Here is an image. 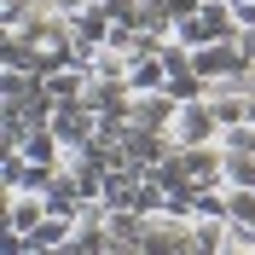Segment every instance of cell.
Here are the masks:
<instances>
[{
	"label": "cell",
	"mask_w": 255,
	"mask_h": 255,
	"mask_svg": "<svg viewBox=\"0 0 255 255\" xmlns=\"http://www.w3.org/2000/svg\"><path fill=\"white\" fill-rule=\"evenodd\" d=\"M168 41H180V47H203V41H215V35L203 29L197 12H186V17H174V35H168Z\"/></svg>",
	"instance_id": "obj_13"
},
{
	"label": "cell",
	"mask_w": 255,
	"mask_h": 255,
	"mask_svg": "<svg viewBox=\"0 0 255 255\" xmlns=\"http://www.w3.org/2000/svg\"><path fill=\"white\" fill-rule=\"evenodd\" d=\"M226 221L255 226V186H226Z\"/></svg>",
	"instance_id": "obj_11"
},
{
	"label": "cell",
	"mask_w": 255,
	"mask_h": 255,
	"mask_svg": "<svg viewBox=\"0 0 255 255\" xmlns=\"http://www.w3.org/2000/svg\"><path fill=\"white\" fill-rule=\"evenodd\" d=\"M70 238H76V221H70V215H47V221L23 238V255H70Z\"/></svg>",
	"instance_id": "obj_3"
},
{
	"label": "cell",
	"mask_w": 255,
	"mask_h": 255,
	"mask_svg": "<svg viewBox=\"0 0 255 255\" xmlns=\"http://www.w3.org/2000/svg\"><path fill=\"white\" fill-rule=\"evenodd\" d=\"M244 52H238V41H203V47H191V70L203 81H221V76H238L244 70Z\"/></svg>",
	"instance_id": "obj_2"
},
{
	"label": "cell",
	"mask_w": 255,
	"mask_h": 255,
	"mask_svg": "<svg viewBox=\"0 0 255 255\" xmlns=\"http://www.w3.org/2000/svg\"><path fill=\"white\" fill-rule=\"evenodd\" d=\"M168 133H174L180 151H186V145H209V139H221V116H215L209 99H186L174 111V128H168Z\"/></svg>",
	"instance_id": "obj_1"
},
{
	"label": "cell",
	"mask_w": 255,
	"mask_h": 255,
	"mask_svg": "<svg viewBox=\"0 0 255 255\" xmlns=\"http://www.w3.org/2000/svg\"><path fill=\"white\" fill-rule=\"evenodd\" d=\"M41 6H58V0H41Z\"/></svg>",
	"instance_id": "obj_18"
},
{
	"label": "cell",
	"mask_w": 255,
	"mask_h": 255,
	"mask_svg": "<svg viewBox=\"0 0 255 255\" xmlns=\"http://www.w3.org/2000/svg\"><path fill=\"white\" fill-rule=\"evenodd\" d=\"M197 255H226V221H203L197 215Z\"/></svg>",
	"instance_id": "obj_12"
},
{
	"label": "cell",
	"mask_w": 255,
	"mask_h": 255,
	"mask_svg": "<svg viewBox=\"0 0 255 255\" xmlns=\"http://www.w3.org/2000/svg\"><path fill=\"white\" fill-rule=\"evenodd\" d=\"M105 232H111V255H122V250L145 255V215H139V209H111Z\"/></svg>",
	"instance_id": "obj_7"
},
{
	"label": "cell",
	"mask_w": 255,
	"mask_h": 255,
	"mask_svg": "<svg viewBox=\"0 0 255 255\" xmlns=\"http://www.w3.org/2000/svg\"><path fill=\"white\" fill-rule=\"evenodd\" d=\"M87 76H93L87 64H64V70H47L41 81H47V93L64 105V99H81V93H87Z\"/></svg>",
	"instance_id": "obj_10"
},
{
	"label": "cell",
	"mask_w": 255,
	"mask_h": 255,
	"mask_svg": "<svg viewBox=\"0 0 255 255\" xmlns=\"http://www.w3.org/2000/svg\"><path fill=\"white\" fill-rule=\"evenodd\" d=\"M58 6H64V12H76V6H87V0H58Z\"/></svg>",
	"instance_id": "obj_17"
},
{
	"label": "cell",
	"mask_w": 255,
	"mask_h": 255,
	"mask_svg": "<svg viewBox=\"0 0 255 255\" xmlns=\"http://www.w3.org/2000/svg\"><path fill=\"white\" fill-rule=\"evenodd\" d=\"M174 111H180V99L162 87V93H133V111H128V122H139V128H174Z\"/></svg>",
	"instance_id": "obj_6"
},
{
	"label": "cell",
	"mask_w": 255,
	"mask_h": 255,
	"mask_svg": "<svg viewBox=\"0 0 255 255\" xmlns=\"http://www.w3.org/2000/svg\"><path fill=\"white\" fill-rule=\"evenodd\" d=\"M87 105H93L99 116H128L133 111V87L128 81H111V76H87Z\"/></svg>",
	"instance_id": "obj_4"
},
{
	"label": "cell",
	"mask_w": 255,
	"mask_h": 255,
	"mask_svg": "<svg viewBox=\"0 0 255 255\" xmlns=\"http://www.w3.org/2000/svg\"><path fill=\"white\" fill-rule=\"evenodd\" d=\"M221 145H226V151H255V122H232V128H221Z\"/></svg>",
	"instance_id": "obj_15"
},
{
	"label": "cell",
	"mask_w": 255,
	"mask_h": 255,
	"mask_svg": "<svg viewBox=\"0 0 255 255\" xmlns=\"http://www.w3.org/2000/svg\"><path fill=\"white\" fill-rule=\"evenodd\" d=\"M23 157H29L35 168H64V162H70V151H64V139L52 133V122H41V128H29V139H23Z\"/></svg>",
	"instance_id": "obj_8"
},
{
	"label": "cell",
	"mask_w": 255,
	"mask_h": 255,
	"mask_svg": "<svg viewBox=\"0 0 255 255\" xmlns=\"http://www.w3.org/2000/svg\"><path fill=\"white\" fill-rule=\"evenodd\" d=\"M47 215H52V209H47V197H41V191H6V221H0V226H12V232H23V238H29Z\"/></svg>",
	"instance_id": "obj_5"
},
{
	"label": "cell",
	"mask_w": 255,
	"mask_h": 255,
	"mask_svg": "<svg viewBox=\"0 0 255 255\" xmlns=\"http://www.w3.org/2000/svg\"><path fill=\"white\" fill-rule=\"evenodd\" d=\"M232 41H238V52H244V58L255 64V29H238V35H232Z\"/></svg>",
	"instance_id": "obj_16"
},
{
	"label": "cell",
	"mask_w": 255,
	"mask_h": 255,
	"mask_svg": "<svg viewBox=\"0 0 255 255\" xmlns=\"http://www.w3.org/2000/svg\"><path fill=\"white\" fill-rule=\"evenodd\" d=\"M41 0H0V29H23Z\"/></svg>",
	"instance_id": "obj_14"
},
{
	"label": "cell",
	"mask_w": 255,
	"mask_h": 255,
	"mask_svg": "<svg viewBox=\"0 0 255 255\" xmlns=\"http://www.w3.org/2000/svg\"><path fill=\"white\" fill-rule=\"evenodd\" d=\"M128 87H133V93H162V87H168V58H162V47L128 64Z\"/></svg>",
	"instance_id": "obj_9"
}]
</instances>
